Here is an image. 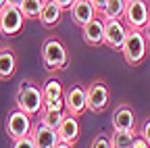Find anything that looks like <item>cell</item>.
<instances>
[{"label":"cell","instance_id":"cell-10","mask_svg":"<svg viewBox=\"0 0 150 148\" xmlns=\"http://www.w3.org/2000/svg\"><path fill=\"white\" fill-rule=\"evenodd\" d=\"M69 11H71L73 23L79 25V27H83V25H88L90 21H94V19H96V13H98L96 8H94L92 0H75L73 6H71Z\"/></svg>","mask_w":150,"mask_h":148},{"label":"cell","instance_id":"cell-32","mask_svg":"<svg viewBox=\"0 0 150 148\" xmlns=\"http://www.w3.org/2000/svg\"><path fill=\"white\" fill-rule=\"evenodd\" d=\"M127 2H131V0H127Z\"/></svg>","mask_w":150,"mask_h":148},{"label":"cell","instance_id":"cell-29","mask_svg":"<svg viewBox=\"0 0 150 148\" xmlns=\"http://www.w3.org/2000/svg\"><path fill=\"white\" fill-rule=\"evenodd\" d=\"M54 148H73V144H67V142H61L59 140V144H56Z\"/></svg>","mask_w":150,"mask_h":148},{"label":"cell","instance_id":"cell-6","mask_svg":"<svg viewBox=\"0 0 150 148\" xmlns=\"http://www.w3.org/2000/svg\"><path fill=\"white\" fill-rule=\"evenodd\" d=\"M23 13L21 8L4 4L0 8V33L2 35H17L23 29Z\"/></svg>","mask_w":150,"mask_h":148},{"label":"cell","instance_id":"cell-11","mask_svg":"<svg viewBox=\"0 0 150 148\" xmlns=\"http://www.w3.org/2000/svg\"><path fill=\"white\" fill-rule=\"evenodd\" d=\"M86 90H88V108L94 110V113H100V110H104L106 104H108V100H110L108 88H106L104 84L96 81V84H92V86L86 88Z\"/></svg>","mask_w":150,"mask_h":148},{"label":"cell","instance_id":"cell-15","mask_svg":"<svg viewBox=\"0 0 150 148\" xmlns=\"http://www.w3.org/2000/svg\"><path fill=\"white\" fill-rule=\"evenodd\" d=\"M59 134V140L61 142H67V144H75L79 138V123H77V117L75 115H67L65 121L61 123V127L56 129Z\"/></svg>","mask_w":150,"mask_h":148},{"label":"cell","instance_id":"cell-23","mask_svg":"<svg viewBox=\"0 0 150 148\" xmlns=\"http://www.w3.org/2000/svg\"><path fill=\"white\" fill-rule=\"evenodd\" d=\"M90 148H112V146H110V138H106V136H96Z\"/></svg>","mask_w":150,"mask_h":148},{"label":"cell","instance_id":"cell-2","mask_svg":"<svg viewBox=\"0 0 150 148\" xmlns=\"http://www.w3.org/2000/svg\"><path fill=\"white\" fill-rule=\"evenodd\" d=\"M123 59L127 65L136 67V65H142V61L146 59V52H148V38L146 33L140 31V29H129L127 33V40L123 44Z\"/></svg>","mask_w":150,"mask_h":148},{"label":"cell","instance_id":"cell-25","mask_svg":"<svg viewBox=\"0 0 150 148\" xmlns=\"http://www.w3.org/2000/svg\"><path fill=\"white\" fill-rule=\"evenodd\" d=\"M92 4H94V8H96L98 13H102L106 8V4H108V0H92Z\"/></svg>","mask_w":150,"mask_h":148},{"label":"cell","instance_id":"cell-28","mask_svg":"<svg viewBox=\"0 0 150 148\" xmlns=\"http://www.w3.org/2000/svg\"><path fill=\"white\" fill-rule=\"evenodd\" d=\"M6 4H11V6H17V8H21L23 0H6Z\"/></svg>","mask_w":150,"mask_h":148},{"label":"cell","instance_id":"cell-3","mask_svg":"<svg viewBox=\"0 0 150 148\" xmlns=\"http://www.w3.org/2000/svg\"><path fill=\"white\" fill-rule=\"evenodd\" d=\"M42 63L46 67V71L54 73V71H61L69 65V54L67 48L56 40V38H48L42 46Z\"/></svg>","mask_w":150,"mask_h":148},{"label":"cell","instance_id":"cell-19","mask_svg":"<svg viewBox=\"0 0 150 148\" xmlns=\"http://www.w3.org/2000/svg\"><path fill=\"white\" fill-rule=\"evenodd\" d=\"M136 142V134L134 132H121L115 129V134L110 136V146L112 148H131Z\"/></svg>","mask_w":150,"mask_h":148},{"label":"cell","instance_id":"cell-20","mask_svg":"<svg viewBox=\"0 0 150 148\" xmlns=\"http://www.w3.org/2000/svg\"><path fill=\"white\" fill-rule=\"evenodd\" d=\"M65 117H67V110H42L40 121L52 129H59L61 123L65 121Z\"/></svg>","mask_w":150,"mask_h":148},{"label":"cell","instance_id":"cell-14","mask_svg":"<svg viewBox=\"0 0 150 148\" xmlns=\"http://www.w3.org/2000/svg\"><path fill=\"white\" fill-rule=\"evenodd\" d=\"M112 127L121 129V132H134L136 129V115L131 110V106L121 104L115 108V113H112Z\"/></svg>","mask_w":150,"mask_h":148},{"label":"cell","instance_id":"cell-22","mask_svg":"<svg viewBox=\"0 0 150 148\" xmlns=\"http://www.w3.org/2000/svg\"><path fill=\"white\" fill-rule=\"evenodd\" d=\"M11 148H35L31 136H25V138H19V140H13V146Z\"/></svg>","mask_w":150,"mask_h":148},{"label":"cell","instance_id":"cell-16","mask_svg":"<svg viewBox=\"0 0 150 148\" xmlns=\"http://www.w3.org/2000/svg\"><path fill=\"white\" fill-rule=\"evenodd\" d=\"M63 8L54 2V0H44V8L40 13V23L44 27H56V23L61 21Z\"/></svg>","mask_w":150,"mask_h":148},{"label":"cell","instance_id":"cell-9","mask_svg":"<svg viewBox=\"0 0 150 148\" xmlns=\"http://www.w3.org/2000/svg\"><path fill=\"white\" fill-rule=\"evenodd\" d=\"M44 108L42 110H65V92L59 79H48L42 88Z\"/></svg>","mask_w":150,"mask_h":148},{"label":"cell","instance_id":"cell-18","mask_svg":"<svg viewBox=\"0 0 150 148\" xmlns=\"http://www.w3.org/2000/svg\"><path fill=\"white\" fill-rule=\"evenodd\" d=\"M125 8H127V0H108L106 8L100 15L102 19H123Z\"/></svg>","mask_w":150,"mask_h":148},{"label":"cell","instance_id":"cell-26","mask_svg":"<svg viewBox=\"0 0 150 148\" xmlns=\"http://www.w3.org/2000/svg\"><path fill=\"white\" fill-rule=\"evenodd\" d=\"M131 148H150V144L144 140V138H136V142H134V146Z\"/></svg>","mask_w":150,"mask_h":148},{"label":"cell","instance_id":"cell-17","mask_svg":"<svg viewBox=\"0 0 150 148\" xmlns=\"http://www.w3.org/2000/svg\"><path fill=\"white\" fill-rule=\"evenodd\" d=\"M17 71V57L11 48H2L0 50V79L6 81L15 75Z\"/></svg>","mask_w":150,"mask_h":148},{"label":"cell","instance_id":"cell-21","mask_svg":"<svg viewBox=\"0 0 150 148\" xmlns=\"http://www.w3.org/2000/svg\"><path fill=\"white\" fill-rule=\"evenodd\" d=\"M44 8V0H23L21 13L25 19H40V13Z\"/></svg>","mask_w":150,"mask_h":148},{"label":"cell","instance_id":"cell-1","mask_svg":"<svg viewBox=\"0 0 150 148\" xmlns=\"http://www.w3.org/2000/svg\"><path fill=\"white\" fill-rule=\"evenodd\" d=\"M15 106L19 110H23V113H27V115L42 113V108H44V94H42V90L35 88L29 81L19 84L17 94H15Z\"/></svg>","mask_w":150,"mask_h":148},{"label":"cell","instance_id":"cell-27","mask_svg":"<svg viewBox=\"0 0 150 148\" xmlns=\"http://www.w3.org/2000/svg\"><path fill=\"white\" fill-rule=\"evenodd\" d=\"M54 2L59 4L63 11H65V8H71V6H73V2H75V0H54Z\"/></svg>","mask_w":150,"mask_h":148},{"label":"cell","instance_id":"cell-30","mask_svg":"<svg viewBox=\"0 0 150 148\" xmlns=\"http://www.w3.org/2000/svg\"><path fill=\"white\" fill-rule=\"evenodd\" d=\"M144 33H146V38L150 40V21H148V25H146V29H144Z\"/></svg>","mask_w":150,"mask_h":148},{"label":"cell","instance_id":"cell-13","mask_svg":"<svg viewBox=\"0 0 150 148\" xmlns=\"http://www.w3.org/2000/svg\"><path fill=\"white\" fill-rule=\"evenodd\" d=\"M81 35L83 42L88 46H100L104 44V19L102 17H96L94 21H90L88 25L81 27Z\"/></svg>","mask_w":150,"mask_h":148},{"label":"cell","instance_id":"cell-24","mask_svg":"<svg viewBox=\"0 0 150 148\" xmlns=\"http://www.w3.org/2000/svg\"><path fill=\"white\" fill-rule=\"evenodd\" d=\"M140 138H144V140L150 144V119L142 125V129H140Z\"/></svg>","mask_w":150,"mask_h":148},{"label":"cell","instance_id":"cell-8","mask_svg":"<svg viewBox=\"0 0 150 148\" xmlns=\"http://www.w3.org/2000/svg\"><path fill=\"white\" fill-rule=\"evenodd\" d=\"M65 110L67 115L79 117L88 110V90L81 86H71L65 92Z\"/></svg>","mask_w":150,"mask_h":148},{"label":"cell","instance_id":"cell-31","mask_svg":"<svg viewBox=\"0 0 150 148\" xmlns=\"http://www.w3.org/2000/svg\"><path fill=\"white\" fill-rule=\"evenodd\" d=\"M4 4H6V0H0V8H2Z\"/></svg>","mask_w":150,"mask_h":148},{"label":"cell","instance_id":"cell-5","mask_svg":"<svg viewBox=\"0 0 150 148\" xmlns=\"http://www.w3.org/2000/svg\"><path fill=\"white\" fill-rule=\"evenodd\" d=\"M129 27L123 19H104V44L112 50H123Z\"/></svg>","mask_w":150,"mask_h":148},{"label":"cell","instance_id":"cell-4","mask_svg":"<svg viewBox=\"0 0 150 148\" xmlns=\"http://www.w3.org/2000/svg\"><path fill=\"white\" fill-rule=\"evenodd\" d=\"M123 21H125V25L129 29L144 31L148 21H150V6H148V2L146 0H131V2H127Z\"/></svg>","mask_w":150,"mask_h":148},{"label":"cell","instance_id":"cell-7","mask_svg":"<svg viewBox=\"0 0 150 148\" xmlns=\"http://www.w3.org/2000/svg\"><path fill=\"white\" fill-rule=\"evenodd\" d=\"M31 115L23 113V110H11L8 117H6V134L11 136V140H19V138H25L31 134Z\"/></svg>","mask_w":150,"mask_h":148},{"label":"cell","instance_id":"cell-12","mask_svg":"<svg viewBox=\"0 0 150 148\" xmlns=\"http://www.w3.org/2000/svg\"><path fill=\"white\" fill-rule=\"evenodd\" d=\"M29 136H31L35 148H54L56 144H59V134H56V129L44 125L42 121L31 129Z\"/></svg>","mask_w":150,"mask_h":148}]
</instances>
